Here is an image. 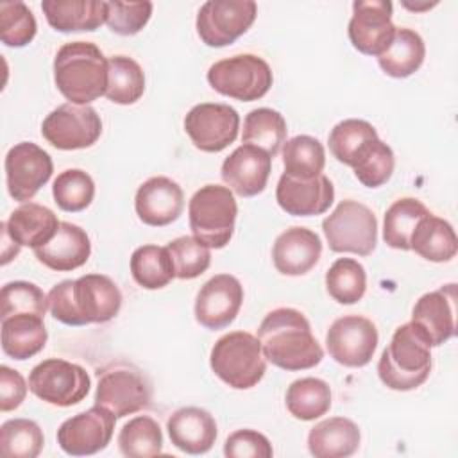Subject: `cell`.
<instances>
[{
	"label": "cell",
	"instance_id": "obj_1",
	"mask_svg": "<svg viewBox=\"0 0 458 458\" xmlns=\"http://www.w3.org/2000/svg\"><path fill=\"white\" fill-rule=\"evenodd\" d=\"M50 315L66 326L104 324L113 320L122 308V292L104 274H86L64 279L48 292Z\"/></svg>",
	"mask_w": 458,
	"mask_h": 458
},
{
	"label": "cell",
	"instance_id": "obj_2",
	"mask_svg": "<svg viewBox=\"0 0 458 458\" xmlns=\"http://www.w3.org/2000/svg\"><path fill=\"white\" fill-rule=\"evenodd\" d=\"M258 340L265 360L283 370L313 369L324 358L308 318L295 308L268 311L259 324Z\"/></svg>",
	"mask_w": 458,
	"mask_h": 458
},
{
	"label": "cell",
	"instance_id": "obj_3",
	"mask_svg": "<svg viewBox=\"0 0 458 458\" xmlns=\"http://www.w3.org/2000/svg\"><path fill=\"white\" fill-rule=\"evenodd\" d=\"M54 82L70 104L88 106L106 93L107 59L95 43H64L54 57Z\"/></svg>",
	"mask_w": 458,
	"mask_h": 458
},
{
	"label": "cell",
	"instance_id": "obj_4",
	"mask_svg": "<svg viewBox=\"0 0 458 458\" xmlns=\"http://www.w3.org/2000/svg\"><path fill=\"white\" fill-rule=\"evenodd\" d=\"M431 372V345L422 333L406 322L399 326L377 361V376L385 386L397 392L419 388Z\"/></svg>",
	"mask_w": 458,
	"mask_h": 458
},
{
	"label": "cell",
	"instance_id": "obj_5",
	"mask_svg": "<svg viewBox=\"0 0 458 458\" xmlns=\"http://www.w3.org/2000/svg\"><path fill=\"white\" fill-rule=\"evenodd\" d=\"M209 365L215 376L236 390L256 386L267 372L261 344L258 336L247 331H233L220 336L211 349Z\"/></svg>",
	"mask_w": 458,
	"mask_h": 458
},
{
	"label": "cell",
	"instance_id": "obj_6",
	"mask_svg": "<svg viewBox=\"0 0 458 458\" xmlns=\"http://www.w3.org/2000/svg\"><path fill=\"white\" fill-rule=\"evenodd\" d=\"M238 206L227 186L206 184L188 204L190 229L209 249H224L234 233Z\"/></svg>",
	"mask_w": 458,
	"mask_h": 458
},
{
	"label": "cell",
	"instance_id": "obj_7",
	"mask_svg": "<svg viewBox=\"0 0 458 458\" xmlns=\"http://www.w3.org/2000/svg\"><path fill=\"white\" fill-rule=\"evenodd\" d=\"M274 75L268 63L254 54H238L213 63L208 70L209 86L229 98L252 102L265 97Z\"/></svg>",
	"mask_w": 458,
	"mask_h": 458
},
{
	"label": "cell",
	"instance_id": "obj_8",
	"mask_svg": "<svg viewBox=\"0 0 458 458\" xmlns=\"http://www.w3.org/2000/svg\"><path fill=\"white\" fill-rule=\"evenodd\" d=\"M322 231L333 252L369 256L377 243V220L370 208L358 200H342L322 220Z\"/></svg>",
	"mask_w": 458,
	"mask_h": 458
},
{
	"label": "cell",
	"instance_id": "obj_9",
	"mask_svg": "<svg viewBox=\"0 0 458 458\" xmlns=\"http://www.w3.org/2000/svg\"><path fill=\"white\" fill-rule=\"evenodd\" d=\"M89 386L91 379L86 369L61 358L43 360L29 374V390L38 399L59 408L81 403Z\"/></svg>",
	"mask_w": 458,
	"mask_h": 458
},
{
	"label": "cell",
	"instance_id": "obj_10",
	"mask_svg": "<svg viewBox=\"0 0 458 458\" xmlns=\"http://www.w3.org/2000/svg\"><path fill=\"white\" fill-rule=\"evenodd\" d=\"M256 14L252 0H208L197 13V34L208 47H227L250 29Z\"/></svg>",
	"mask_w": 458,
	"mask_h": 458
},
{
	"label": "cell",
	"instance_id": "obj_11",
	"mask_svg": "<svg viewBox=\"0 0 458 458\" xmlns=\"http://www.w3.org/2000/svg\"><path fill=\"white\" fill-rule=\"evenodd\" d=\"M43 138L59 150L88 148L102 134V120L91 106L63 104L41 123Z\"/></svg>",
	"mask_w": 458,
	"mask_h": 458
},
{
	"label": "cell",
	"instance_id": "obj_12",
	"mask_svg": "<svg viewBox=\"0 0 458 458\" xmlns=\"http://www.w3.org/2000/svg\"><path fill=\"white\" fill-rule=\"evenodd\" d=\"M152 401L150 381L132 367H116L98 374L95 404L111 411L116 419L147 408Z\"/></svg>",
	"mask_w": 458,
	"mask_h": 458
},
{
	"label": "cell",
	"instance_id": "obj_13",
	"mask_svg": "<svg viewBox=\"0 0 458 458\" xmlns=\"http://www.w3.org/2000/svg\"><path fill=\"white\" fill-rule=\"evenodd\" d=\"M5 184L16 202H29L52 177L54 163L47 150L32 141H21L5 154Z\"/></svg>",
	"mask_w": 458,
	"mask_h": 458
},
{
	"label": "cell",
	"instance_id": "obj_14",
	"mask_svg": "<svg viewBox=\"0 0 458 458\" xmlns=\"http://www.w3.org/2000/svg\"><path fill=\"white\" fill-rule=\"evenodd\" d=\"M379 335L372 320L361 315H344L336 318L326 335L329 356L344 367H365L377 347Z\"/></svg>",
	"mask_w": 458,
	"mask_h": 458
},
{
	"label": "cell",
	"instance_id": "obj_15",
	"mask_svg": "<svg viewBox=\"0 0 458 458\" xmlns=\"http://www.w3.org/2000/svg\"><path fill=\"white\" fill-rule=\"evenodd\" d=\"M238 129L240 114L227 104L202 102L193 106L184 116V131L202 152L227 148L238 138Z\"/></svg>",
	"mask_w": 458,
	"mask_h": 458
},
{
	"label": "cell",
	"instance_id": "obj_16",
	"mask_svg": "<svg viewBox=\"0 0 458 458\" xmlns=\"http://www.w3.org/2000/svg\"><path fill=\"white\" fill-rule=\"evenodd\" d=\"M392 9L388 0H356L352 4L347 34L358 52L379 57L390 47L397 30L392 21Z\"/></svg>",
	"mask_w": 458,
	"mask_h": 458
},
{
	"label": "cell",
	"instance_id": "obj_17",
	"mask_svg": "<svg viewBox=\"0 0 458 458\" xmlns=\"http://www.w3.org/2000/svg\"><path fill=\"white\" fill-rule=\"evenodd\" d=\"M114 420L116 417L111 411L95 404L59 426L57 444L72 456H89L104 451L113 438Z\"/></svg>",
	"mask_w": 458,
	"mask_h": 458
},
{
	"label": "cell",
	"instance_id": "obj_18",
	"mask_svg": "<svg viewBox=\"0 0 458 458\" xmlns=\"http://www.w3.org/2000/svg\"><path fill=\"white\" fill-rule=\"evenodd\" d=\"M242 302V283L231 274H216L197 293L195 320L206 329H224L236 318Z\"/></svg>",
	"mask_w": 458,
	"mask_h": 458
},
{
	"label": "cell",
	"instance_id": "obj_19",
	"mask_svg": "<svg viewBox=\"0 0 458 458\" xmlns=\"http://www.w3.org/2000/svg\"><path fill=\"white\" fill-rule=\"evenodd\" d=\"M456 284L449 283L424 293L413 306L411 324L422 333L431 347L445 344L456 333Z\"/></svg>",
	"mask_w": 458,
	"mask_h": 458
},
{
	"label": "cell",
	"instance_id": "obj_20",
	"mask_svg": "<svg viewBox=\"0 0 458 458\" xmlns=\"http://www.w3.org/2000/svg\"><path fill=\"white\" fill-rule=\"evenodd\" d=\"M272 157L249 143L236 147L222 163L220 175L231 191L240 197H254L267 188Z\"/></svg>",
	"mask_w": 458,
	"mask_h": 458
},
{
	"label": "cell",
	"instance_id": "obj_21",
	"mask_svg": "<svg viewBox=\"0 0 458 458\" xmlns=\"http://www.w3.org/2000/svg\"><path fill=\"white\" fill-rule=\"evenodd\" d=\"M276 200L292 216H317L333 204L335 188L324 174L311 179H295L283 174L277 181Z\"/></svg>",
	"mask_w": 458,
	"mask_h": 458
},
{
	"label": "cell",
	"instance_id": "obj_22",
	"mask_svg": "<svg viewBox=\"0 0 458 458\" xmlns=\"http://www.w3.org/2000/svg\"><path fill=\"white\" fill-rule=\"evenodd\" d=\"M134 209L143 224L152 227H165L182 215V188L170 177H150L138 188L134 197Z\"/></svg>",
	"mask_w": 458,
	"mask_h": 458
},
{
	"label": "cell",
	"instance_id": "obj_23",
	"mask_svg": "<svg viewBox=\"0 0 458 458\" xmlns=\"http://www.w3.org/2000/svg\"><path fill=\"white\" fill-rule=\"evenodd\" d=\"M322 242L308 227H290L283 231L272 247V261L283 276H304L320 259Z\"/></svg>",
	"mask_w": 458,
	"mask_h": 458
},
{
	"label": "cell",
	"instance_id": "obj_24",
	"mask_svg": "<svg viewBox=\"0 0 458 458\" xmlns=\"http://www.w3.org/2000/svg\"><path fill=\"white\" fill-rule=\"evenodd\" d=\"M168 437L172 444L186 454H204L216 440L215 417L197 406H186L175 410L166 422Z\"/></svg>",
	"mask_w": 458,
	"mask_h": 458
},
{
	"label": "cell",
	"instance_id": "obj_25",
	"mask_svg": "<svg viewBox=\"0 0 458 458\" xmlns=\"http://www.w3.org/2000/svg\"><path fill=\"white\" fill-rule=\"evenodd\" d=\"M89 254L91 242L88 233L72 222H61L54 238L43 247L34 249L38 261L55 272H70L82 267Z\"/></svg>",
	"mask_w": 458,
	"mask_h": 458
},
{
	"label": "cell",
	"instance_id": "obj_26",
	"mask_svg": "<svg viewBox=\"0 0 458 458\" xmlns=\"http://www.w3.org/2000/svg\"><path fill=\"white\" fill-rule=\"evenodd\" d=\"M4 224L14 243L38 249L54 238L61 222L50 208L36 202H23Z\"/></svg>",
	"mask_w": 458,
	"mask_h": 458
},
{
	"label": "cell",
	"instance_id": "obj_27",
	"mask_svg": "<svg viewBox=\"0 0 458 458\" xmlns=\"http://www.w3.org/2000/svg\"><path fill=\"white\" fill-rule=\"evenodd\" d=\"M361 433L356 422L345 417H329L308 433V449L315 458H347L360 447Z\"/></svg>",
	"mask_w": 458,
	"mask_h": 458
},
{
	"label": "cell",
	"instance_id": "obj_28",
	"mask_svg": "<svg viewBox=\"0 0 458 458\" xmlns=\"http://www.w3.org/2000/svg\"><path fill=\"white\" fill-rule=\"evenodd\" d=\"M41 11L57 32H91L106 23V2L100 0H43Z\"/></svg>",
	"mask_w": 458,
	"mask_h": 458
},
{
	"label": "cell",
	"instance_id": "obj_29",
	"mask_svg": "<svg viewBox=\"0 0 458 458\" xmlns=\"http://www.w3.org/2000/svg\"><path fill=\"white\" fill-rule=\"evenodd\" d=\"M379 136L372 123L360 118L338 122L327 138L333 157L351 168L360 165L374 148Z\"/></svg>",
	"mask_w": 458,
	"mask_h": 458
},
{
	"label": "cell",
	"instance_id": "obj_30",
	"mask_svg": "<svg viewBox=\"0 0 458 458\" xmlns=\"http://www.w3.org/2000/svg\"><path fill=\"white\" fill-rule=\"evenodd\" d=\"M43 317L18 313L2 318V351L18 361L36 356L47 344Z\"/></svg>",
	"mask_w": 458,
	"mask_h": 458
},
{
	"label": "cell",
	"instance_id": "obj_31",
	"mask_svg": "<svg viewBox=\"0 0 458 458\" xmlns=\"http://www.w3.org/2000/svg\"><path fill=\"white\" fill-rule=\"evenodd\" d=\"M410 250H415L420 258L433 263L451 261L458 250L456 233L447 220L428 213L419 220L411 234Z\"/></svg>",
	"mask_w": 458,
	"mask_h": 458
},
{
	"label": "cell",
	"instance_id": "obj_32",
	"mask_svg": "<svg viewBox=\"0 0 458 458\" xmlns=\"http://www.w3.org/2000/svg\"><path fill=\"white\" fill-rule=\"evenodd\" d=\"M424 57L426 45L420 34L411 29H397L390 47L377 57V63L386 75L404 79L422 66Z\"/></svg>",
	"mask_w": 458,
	"mask_h": 458
},
{
	"label": "cell",
	"instance_id": "obj_33",
	"mask_svg": "<svg viewBox=\"0 0 458 458\" xmlns=\"http://www.w3.org/2000/svg\"><path fill=\"white\" fill-rule=\"evenodd\" d=\"M286 122L279 111L258 107L247 113L243 120L242 141L254 145L274 157L286 141Z\"/></svg>",
	"mask_w": 458,
	"mask_h": 458
},
{
	"label": "cell",
	"instance_id": "obj_34",
	"mask_svg": "<svg viewBox=\"0 0 458 458\" xmlns=\"http://www.w3.org/2000/svg\"><path fill=\"white\" fill-rule=\"evenodd\" d=\"M286 410L299 420H315L331 408V388L324 379L301 377L295 379L284 395Z\"/></svg>",
	"mask_w": 458,
	"mask_h": 458
},
{
	"label": "cell",
	"instance_id": "obj_35",
	"mask_svg": "<svg viewBox=\"0 0 458 458\" xmlns=\"http://www.w3.org/2000/svg\"><path fill=\"white\" fill-rule=\"evenodd\" d=\"M145 91V73L141 66L127 55L107 59V88L104 97L113 104L129 106L141 98Z\"/></svg>",
	"mask_w": 458,
	"mask_h": 458
},
{
	"label": "cell",
	"instance_id": "obj_36",
	"mask_svg": "<svg viewBox=\"0 0 458 458\" xmlns=\"http://www.w3.org/2000/svg\"><path fill=\"white\" fill-rule=\"evenodd\" d=\"M429 209L413 197L397 199L385 213L383 222V240L388 247L397 250H410L411 234L420 218H424Z\"/></svg>",
	"mask_w": 458,
	"mask_h": 458
},
{
	"label": "cell",
	"instance_id": "obj_37",
	"mask_svg": "<svg viewBox=\"0 0 458 458\" xmlns=\"http://www.w3.org/2000/svg\"><path fill=\"white\" fill-rule=\"evenodd\" d=\"M131 274L145 290L165 288L174 277V263L166 247L141 245L131 256Z\"/></svg>",
	"mask_w": 458,
	"mask_h": 458
},
{
	"label": "cell",
	"instance_id": "obj_38",
	"mask_svg": "<svg viewBox=\"0 0 458 458\" xmlns=\"http://www.w3.org/2000/svg\"><path fill=\"white\" fill-rule=\"evenodd\" d=\"M284 174L295 179H311L322 174L326 166L324 145L308 134L293 136L283 145Z\"/></svg>",
	"mask_w": 458,
	"mask_h": 458
},
{
	"label": "cell",
	"instance_id": "obj_39",
	"mask_svg": "<svg viewBox=\"0 0 458 458\" xmlns=\"http://www.w3.org/2000/svg\"><path fill=\"white\" fill-rule=\"evenodd\" d=\"M120 453L127 458L157 456L163 451V433L148 415H138L123 424L118 433Z\"/></svg>",
	"mask_w": 458,
	"mask_h": 458
},
{
	"label": "cell",
	"instance_id": "obj_40",
	"mask_svg": "<svg viewBox=\"0 0 458 458\" xmlns=\"http://www.w3.org/2000/svg\"><path fill=\"white\" fill-rule=\"evenodd\" d=\"M326 290L340 304L361 301L367 290V274L352 258H338L326 272Z\"/></svg>",
	"mask_w": 458,
	"mask_h": 458
},
{
	"label": "cell",
	"instance_id": "obj_41",
	"mask_svg": "<svg viewBox=\"0 0 458 458\" xmlns=\"http://www.w3.org/2000/svg\"><path fill=\"white\" fill-rule=\"evenodd\" d=\"M43 444V431L30 419H9L0 426V453L5 458H36Z\"/></svg>",
	"mask_w": 458,
	"mask_h": 458
},
{
	"label": "cell",
	"instance_id": "obj_42",
	"mask_svg": "<svg viewBox=\"0 0 458 458\" xmlns=\"http://www.w3.org/2000/svg\"><path fill=\"white\" fill-rule=\"evenodd\" d=\"M52 195L59 209L77 213L91 204L95 197V182L88 172L81 168H68L55 177Z\"/></svg>",
	"mask_w": 458,
	"mask_h": 458
},
{
	"label": "cell",
	"instance_id": "obj_43",
	"mask_svg": "<svg viewBox=\"0 0 458 458\" xmlns=\"http://www.w3.org/2000/svg\"><path fill=\"white\" fill-rule=\"evenodd\" d=\"M36 30V18L23 2L0 4V39L5 47L21 48L29 45Z\"/></svg>",
	"mask_w": 458,
	"mask_h": 458
},
{
	"label": "cell",
	"instance_id": "obj_44",
	"mask_svg": "<svg viewBox=\"0 0 458 458\" xmlns=\"http://www.w3.org/2000/svg\"><path fill=\"white\" fill-rule=\"evenodd\" d=\"M166 249L174 263L175 277L179 279H195L209 268V247L195 236H179L172 240Z\"/></svg>",
	"mask_w": 458,
	"mask_h": 458
},
{
	"label": "cell",
	"instance_id": "obj_45",
	"mask_svg": "<svg viewBox=\"0 0 458 458\" xmlns=\"http://www.w3.org/2000/svg\"><path fill=\"white\" fill-rule=\"evenodd\" d=\"M2 302V318L18 313H30L38 317H45L48 308V297L43 290L29 281H11L2 286L0 293Z\"/></svg>",
	"mask_w": 458,
	"mask_h": 458
},
{
	"label": "cell",
	"instance_id": "obj_46",
	"mask_svg": "<svg viewBox=\"0 0 458 458\" xmlns=\"http://www.w3.org/2000/svg\"><path fill=\"white\" fill-rule=\"evenodd\" d=\"M152 16V2H106V25L120 36L138 34Z\"/></svg>",
	"mask_w": 458,
	"mask_h": 458
},
{
	"label": "cell",
	"instance_id": "obj_47",
	"mask_svg": "<svg viewBox=\"0 0 458 458\" xmlns=\"http://www.w3.org/2000/svg\"><path fill=\"white\" fill-rule=\"evenodd\" d=\"M394 166H395V157H394L392 148L385 141L377 140V143L374 145L370 154L360 165H356L352 170H354L356 179L363 186L379 188L392 177Z\"/></svg>",
	"mask_w": 458,
	"mask_h": 458
},
{
	"label": "cell",
	"instance_id": "obj_48",
	"mask_svg": "<svg viewBox=\"0 0 458 458\" xmlns=\"http://www.w3.org/2000/svg\"><path fill=\"white\" fill-rule=\"evenodd\" d=\"M227 458H270L274 454L270 440L256 429H238L224 444Z\"/></svg>",
	"mask_w": 458,
	"mask_h": 458
},
{
	"label": "cell",
	"instance_id": "obj_49",
	"mask_svg": "<svg viewBox=\"0 0 458 458\" xmlns=\"http://www.w3.org/2000/svg\"><path fill=\"white\" fill-rule=\"evenodd\" d=\"M27 388L29 385L25 383L23 376L18 370L7 365L0 367V410L2 411L16 410L27 395Z\"/></svg>",
	"mask_w": 458,
	"mask_h": 458
},
{
	"label": "cell",
	"instance_id": "obj_50",
	"mask_svg": "<svg viewBox=\"0 0 458 458\" xmlns=\"http://www.w3.org/2000/svg\"><path fill=\"white\" fill-rule=\"evenodd\" d=\"M404 7H408V9H411V11H420V5H408V4H403ZM433 5H437V2L435 4H428V5H424L422 9H429V7H433Z\"/></svg>",
	"mask_w": 458,
	"mask_h": 458
}]
</instances>
